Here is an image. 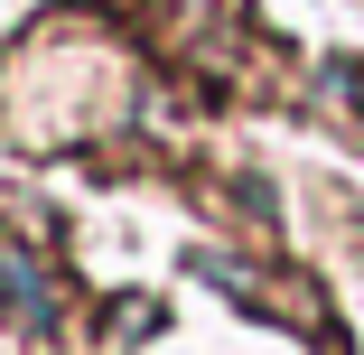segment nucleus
I'll use <instances>...</instances> for the list:
<instances>
[{
	"label": "nucleus",
	"mask_w": 364,
	"mask_h": 355,
	"mask_svg": "<svg viewBox=\"0 0 364 355\" xmlns=\"http://www.w3.org/2000/svg\"><path fill=\"white\" fill-rule=\"evenodd\" d=\"M0 300H10V318L38 337V327H56V290H47V271L28 262V243H0Z\"/></svg>",
	"instance_id": "obj_1"
},
{
	"label": "nucleus",
	"mask_w": 364,
	"mask_h": 355,
	"mask_svg": "<svg viewBox=\"0 0 364 355\" xmlns=\"http://www.w3.org/2000/svg\"><path fill=\"white\" fill-rule=\"evenodd\" d=\"M140 327H159V309H150V300H122V309H112V346H131Z\"/></svg>",
	"instance_id": "obj_2"
}]
</instances>
